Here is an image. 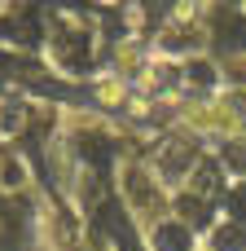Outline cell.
<instances>
[{
  "instance_id": "8fae6325",
  "label": "cell",
  "mask_w": 246,
  "mask_h": 251,
  "mask_svg": "<svg viewBox=\"0 0 246 251\" xmlns=\"http://www.w3.org/2000/svg\"><path fill=\"white\" fill-rule=\"evenodd\" d=\"M22 181V168L18 163H4V185H18Z\"/></svg>"
},
{
  "instance_id": "30bf717a",
  "label": "cell",
  "mask_w": 246,
  "mask_h": 251,
  "mask_svg": "<svg viewBox=\"0 0 246 251\" xmlns=\"http://www.w3.org/2000/svg\"><path fill=\"white\" fill-rule=\"evenodd\" d=\"M198 190H216V168H211V163L198 168Z\"/></svg>"
},
{
  "instance_id": "6da1fadb",
  "label": "cell",
  "mask_w": 246,
  "mask_h": 251,
  "mask_svg": "<svg viewBox=\"0 0 246 251\" xmlns=\"http://www.w3.org/2000/svg\"><path fill=\"white\" fill-rule=\"evenodd\" d=\"M101 225H106V229L114 234L119 251H136V238H132V225H128V221H123V216H119L114 207H106V212H101Z\"/></svg>"
},
{
  "instance_id": "5b68a950",
  "label": "cell",
  "mask_w": 246,
  "mask_h": 251,
  "mask_svg": "<svg viewBox=\"0 0 246 251\" xmlns=\"http://www.w3.org/2000/svg\"><path fill=\"white\" fill-rule=\"evenodd\" d=\"M84 159H92V163H101V168H106L110 146H106V141H97V137H88V141H84Z\"/></svg>"
},
{
  "instance_id": "3957f363",
  "label": "cell",
  "mask_w": 246,
  "mask_h": 251,
  "mask_svg": "<svg viewBox=\"0 0 246 251\" xmlns=\"http://www.w3.org/2000/svg\"><path fill=\"white\" fill-rule=\"evenodd\" d=\"M211 247H216V251H242L246 247V234L238 229V225H220L216 238H211Z\"/></svg>"
},
{
  "instance_id": "277c9868",
  "label": "cell",
  "mask_w": 246,
  "mask_h": 251,
  "mask_svg": "<svg viewBox=\"0 0 246 251\" xmlns=\"http://www.w3.org/2000/svg\"><path fill=\"white\" fill-rule=\"evenodd\" d=\"M189 79L202 84V88H211V84H216V66H211V62H189Z\"/></svg>"
},
{
  "instance_id": "9c48e42d",
  "label": "cell",
  "mask_w": 246,
  "mask_h": 251,
  "mask_svg": "<svg viewBox=\"0 0 246 251\" xmlns=\"http://www.w3.org/2000/svg\"><path fill=\"white\" fill-rule=\"evenodd\" d=\"M185 154H189L185 146H172V150H167V168H172V176H176V172L185 168Z\"/></svg>"
},
{
  "instance_id": "7a4b0ae2",
  "label": "cell",
  "mask_w": 246,
  "mask_h": 251,
  "mask_svg": "<svg viewBox=\"0 0 246 251\" xmlns=\"http://www.w3.org/2000/svg\"><path fill=\"white\" fill-rule=\"evenodd\" d=\"M154 247L158 251H189V229L185 225H158L154 229Z\"/></svg>"
},
{
  "instance_id": "8992f818",
  "label": "cell",
  "mask_w": 246,
  "mask_h": 251,
  "mask_svg": "<svg viewBox=\"0 0 246 251\" xmlns=\"http://www.w3.org/2000/svg\"><path fill=\"white\" fill-rule=\"evenodd\" d=\"M180 212H185V221H189V225H207V221H211V212H207L202 203H194V199H185V203H180Z\"/></svg>"
},
{
  "instance_id": "52a82bcc",
  "label": "cell",
  "mask_w": 246,
  "mask_h": 251,
  "mask_svg": "<svg viewBox=\"0 0 246 251\" xmlns=\"http://www.w3.org/2000/svg\"><path fill=\"white\" fill-rule=\"evenodd\" d=\"M224 203H229V212H233L238 221H246V181H242V185H233V190H229V199H224Z\"/></svg>"
},
{
  "instance_id": "ba28073f",
  "label": "cell",
  "mask_w": 246,
  "mask_h": 251,
  "mask_svg": "<svg viewBox=\"0 0 246 251\" xmlns=\"http://www.w3.org/2000/svg\"><path fill=\"white\" fill-rule=\"evenodd\" d=\"M224 163L233 172H246V146H224Z\"/></svg>"
}]
</instances>
